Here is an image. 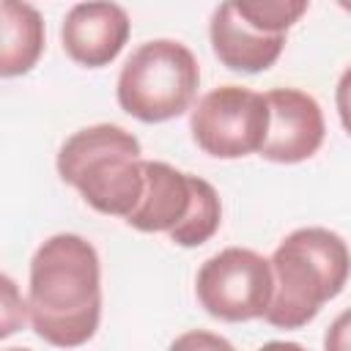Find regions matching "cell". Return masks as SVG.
<instances>
[{
    "mask_svg": "<svg viewBox=\"0 0 351 351\" xmlns=\"http://www.w3.org/2000/svg\"><path fill=\"white\" fill-rule=\"evenodd\" d=\"M27 315L36 337L58 348L85 346L101 321V261L80 233L38 244L27 274Z\"/></svg>",
    "mask_w": 351,
    "mask_h": 351,
    "instance_id": "obj_1",
    "label": "cell"
},
{
    "mask_svg": "<svg viewBox=\"0 0 351 351\" xmlns=\"http://www.w3.org/2000/svg\"><path fill=\"white\" fill-rule=\"evenodd\" d=\"M269 263L274 285L263 321L274 329L296 332L346 288L351 250L340 233L313 225L288 233L271 252Z\"/></svg>",
    "mask_w": 351,
    "mask_h": 351,
    "instance_id": "obj_2",
    "label": "cell"
},
{
    "mask_svg": "<svg viewBox=\"0 0 351 351\" xmlns=\"http://www.w3.org/2000/svg\"><path fill=\"white\" fill-rule=\"evenodd\" d=\"M143 162L140 140L132 132L115 123H93L66 137L55 167L93 211L126 219L143 195Z\"/></svg>",
    "mask_w": 351,
    "mask_h": 351,
    "instance_id": "obj_3",
    "label": "cell"
},
{
    "mask_svg": "<svg viewBox=\"0 0 351 351\" xmlns=\"http://www.w3.org/2000/svg\"><path fill=\"white\" fill-rule=\"evenodd\" d=\"M143 195L123 219L140 233H167L178 247L206 244L222 225V200L217 189L192 173L167 162H143Z\"/></svg>",
    "mask_w": 351,
    "mask_h": 351,
    "instance_id": "obj_4",
    "label": "cell"
},
{
    "mask_svg": "<svg viewBox=\"0 0 351 351\" xmlns=\"http://www.w3.org/2000/svg\"><path fill=\"white\" fill-rule=\"evenodd\" d=\"M197 88L200 66L192 49L176 38H151L121 66L115 99L126 115L143 123H165L192 107Z\"/></svg>",
    "mask_w": 351,
    "mask_h": 351,
    "instance_id": "obj_5",
    "label": "cell"
},
{
    "mask_svg": "<svg viewBox=\"0 0 351 351\" xmlns=\"http://www.w3.org/2000/svg\"><path fill=\"white\" fill-rule=\"evenodd\" d=\"M189 132L195 145L214 159L258 154L269 132L266 93L244 85H219L192 107Z\"/></svg>",
    "mask_w": 351,
    "mask_h": 351,
    "instance_id": "obj_6",
    "label": "cell"
},
{
    "mask_svg": "<svg viewBox=\"0 0 351 351\" xmlns=\"http://www.w3.org/2000/svg\"><path fill=\"white\" fill-rule=\"evenodd\" d=\"M271 263L255 250L225 247L203 266L195 277L197 304L217 321L244 324L263 318L271 299Z\"/></svg>",
    "mask_w": 351,
    "mask_h": 351,
    "instance_id": "obj_7",
    "label": "cell"
},
{
    "mask_svg": "<svg viewBox=\"0 0 351 351\" xmlns=\"http://www.w3.org/2000/svg\"><path fill=\"white\" fill-rule=\"evenodd\" d=\"M269 132L261 156L277 165H296L318 154L326 137L321 104L299 88H274L266 93Z\"/></svg>",
    "mask_w": 351,
    "mask_h": 351,
    "instance_id": "obj_8",
    "label": "cell"
},
{
    "mask_svg": "<svg viewBox=\"0 0 351 351\" xmlns=\"http://www.w3.org/2000/svg\"><path fill=\"white\" fill-rule=\"evenodd\" d=\"M132 22L112 0H82L69 8L60 25V44L69 60L82 69L110 66L126 47Z\"/></svg>",
    "mask_w": 351,
    "mask_h": 351,
    "instance_id": "obj_9",
    "label": "cell"
},
{
    "mask_svg": "<svg viewBox=\"0 0 351 351\" xmlns=\"http://www.w3.org/2000/svg\"><path fill=\"white\" fill-rule=\"evenodd\" d=\"M208 41L214 58L239 74H258L277 63L285 36H269L247 25L230 0H222L208 19Z\"/></svg>",
    "mask_w": 351,
    "mask_h": 351,
    "instance_id": "obj_10",
    "label": "cell"
},
{
    "mask_svg": "<svg viewBox=\"0 0 351 351\" xmlns=\"http://www.w3.org/2000/svg\"><path fill=\"white\" fill-rule=\"evenodd\" d=\"M44 52V19L27 0H3L0 74H27Z\"/></svg>",
    "mask_w": 351,
    "mask_h": 351,
    "instance_id": "obj_11",
    "label": "cell"
},
{
    "mask_svg": "<svg viewBox=\"0 0 351 351\" xmlns=\"http://www.w3.org/2000/svg\"><path fill=\"white\" fill-rule=\"evenodd\" d=\"M230 3L247 25L269 36H285L288 27H293L310 5V0H230Z\"/></svg>",
    "mask_w": 351,
    "mask_h": 351,
    "instance_id": "obj_12",
    "label": "cell"
},
{
    "mask_svg": "<svg viewBox=\"0 0 351 351\" xmlns=\"http://www.w3.org/2000/svg\"><path fill=\"white\" fill-rule=\"evenodd\" d=\"M25 321H30V315H27V299L22 302L19 293H16L14 280L8 274H3V332H0V337L5 340Z\"/></svg>",
    "mask_w": 351,
    "mask_h": 351,
    "instance_id": "obj_13",
    "label": "cell"
},
{
    "mask_svg": "<svg viewBox=\"0 0 351 351\" xmlns=\"http://www.w3.org/2000/svg\"><path fill=\"white\" fill-rule=\"evenodd\" d=\"M324 346L329 351H351V310H343L324 335Z\"/></svg>",
    "mask_w": 351,
    "mask_h": 351,
    "instance_id": "obj_14",
    "label": "cell"
},
{
    "mask_svg": "<svg viewBox=\"0 0 351 351\" xmlns=\"http://www.w3.org/2000/svg\"><path fill=\"white\" fill-rule=\"evenodd\" d=\"M335 107H337V118L346 129V134L351 137V66L343 69L337 88H335Z\"/></svg>",
    "mask_w": 351,
    "mask_h": 351,
    "instance_id": "obj_15",
    "label": "cell"
},
{
    "mask_svg": "<svg viewBox=\"0 0 351 351\" xmlns=\"http://www.w3.org/2000/svg\"><path fill=\"white\" fill-rule=\"evenodd\" d=\"M335 3H337L343 11H348V14H351V0H335Z\"/></svg>",
    "mask_w": 351,
    "mask_h": 351,
    "instance_id": "obj_16",
    "label": "cell"
}]
</instances>
